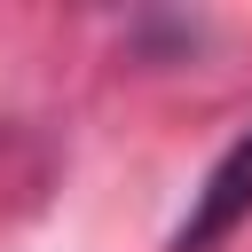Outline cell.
Instances as JSON below:
<instances>
[{
	"mask_svg": "<svg viewBox=\"0 0 252 252\" xmlns=\"http://www.w3.org/2000/svg\"><path fill=\"white\" fill-rule=\"evenodd\" d=\"M252 213V134L205 173V189H197V205H189V220L173 228V252H213L236 220Z\"/></svg>",
	"mask_w": 252,
	"mask_h": 252,
	"instance_id": "obj_1",
	"label": "cell"
}]
</instances>
